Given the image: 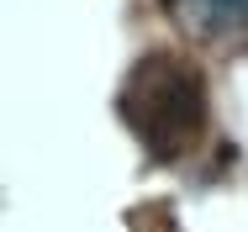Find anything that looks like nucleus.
Here are the masks:
<instances>
[{
  "label": "nucleus",
  "instance_id": "f03ea898",
  "mask_svg": "<svg viewBox=\"0 0 248 232\" xmlns=\"http://www.w3.org/2000/svg\"><path fill=\"white\" fill-rule=\"evenodd\" d=\"M164 5L201 43H232L248 32V0H164Z\"/></svg>",
  "mask_w": 248,
  "mask_h": 232
},
{
  "label": "nucleus",
  "instance_id": "f257e3e1",
  "mask_svg": "<svg viewBox=\"0 0 248 232\" xmlns=\"http://www.w3.org/2000/svg\"><path fill=\"white\" fill-rule=\"evenodd\" d=\"M122 122L138 132V142L148 148L158 164L185 158L211 122L206 106V74L185 53H143L122 85Z\"/></svg>",
  "mask_w": 248,
  "mask_h": 232
}]
</instances>
